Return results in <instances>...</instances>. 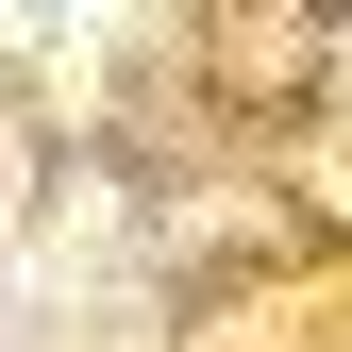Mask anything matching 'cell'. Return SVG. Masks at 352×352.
<instances>
[{"label":"cell","mask_w":352,"mask_h":352,"mask_svg":"<svg viewBox=\"0 0 352 352\" xmlns=\"http://www.w3.org/2000/svg\"><path fill=\"white\" fill-rule=\"evenodd\" d=\"M0 17H17V34H84L101 0H0Z\"/></svg>","instance_id":"obj_1"}]
</instances>
